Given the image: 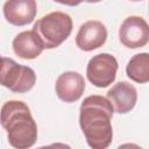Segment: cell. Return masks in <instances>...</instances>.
Instances as JSON below:
<instances>
[{
    "label": "cell",
    "mask_w": 149,
    "mask_h": 149,
    "mask_svg": "<svg viewBox=\"0 0 149 149\" xmlns=\"http://www.w3.org/2000/svg\"><path fill=\"white\" fill-rule=\"evenodd\" d=\"M13 50L16 56L23 59H34L44 50L42 43L33 30L19 33L13 40Z\"/></svg>",
    "instance_id": "8fae6325"
},
{
    "label": "cell",
    "mask_w": 149,
    "mask_h": 149,
    "mask_svg": "<svg viewBox=\"0 0 149 149\" xmlns=\"http://www.w3.org/2000/svg\"><path fill=\"white\" fill-rule=\"evenodd\" d=\"M85 90L84 77L76 71H65L58 76L55 91L57 97L65 102H74L80 99Z\"/></svg>",
    "instance_id": "ba28073f"
},
{
    "label": "cell",
    "mask_w": 149,
    "mask_h": 149,
    "mask_svg": "<svg viewBox=\"0 0 149 149\" xmlns=\"http://www.w3.org/2000/svg\"><path fill=\"white\" fill-rule=\"evenodd\" d=\"M126 73L129 79L139 84H146L149 81V55L141 52L134 55L127 66Z\"/></svg>",
    "instance_id": "7c38bea8"
},
{
    "label": "cell",
    "mask_w": 149,
    "mask_h": 149,
    "mask_svg": "<svg viewBox=\"0 0 149 149\" xmlns=\"http://www.w3.org/2000/svg\"><path fill=\"white\" fill-rule=\"evenodd\" d=\"M35 83L36 73L31 68L21 65L13 58L0 57V85L14 93H26Z\"/></svg>",
    "instance_id": "277c9868"
},
{
    "label": "cell",
    "mask_w": 149,
    "mask_h": 149,
    "mask_svg": "<svg viewBox=\"0 0 149 149\" xmlns=\"http://www.w3.org/2000/svg\"><path fill=\"white\" fill-rule=\"evenodd\" d=\"M107 40V29L105 24L97 20H90L83 23L76 36V44L80 50L92 51L105 44Z\"/></svg>",
    "instance_id": "52a82bcc"
},
{
    "label": "cell",
    "mask_w": 149,
    "mask_h": 149,
    "mask_svg": "<svg viewBox=\"0 0 149 149\" xmlns=\"http://www.w3.org/2000/svg\"><path fill=\"white\" fill-rule=\"evenodd\" d=\"M113 107L102 95L93 94L84 99L79 108V125L87 144L93 149H105L113 140Z\"/></svg>",
    "instance_id": "6da1fadb"
},
{
    "label": "cell",
    "mask_w": 149,
    "mask_h": 149,
    "mask_svg": "<svg viewBox=\"0 0 149 149\" xmlns=\"http://www.w3.org/2000/svg\"><path fill=\"white\" fill-rule=\"evenodd\" d=\"M54 1H56L58 3H62V5H66V6L73 7V6H78L79 3H81L85 0H54Z\"/></svg>",
    "instance_id": "4fadbf2b"
},
{
    "label": "cell",
    "mask_w": 149,
    "mask_h": 149,
    "mask_svg": "<svg viewBox=\"0 0 149 149\" xmlns=\"http://www.w3.org/2000/svg\"><path fill=\"white\" fill-rule=\"evenodd\" d=\"M107 99L109 100L114 112L126 114L135 107L137 101V91L130 83L119 81L108 90Z\"/></svg>",
    "instance_id": "9c48e42d"
},
{
    "label": "cell",
    "mask_w": 149,
    "mask_h": 149,
    "mask_svg": "<svg viewBox=\"0 0 149 149\" xmlns=\"http://www.w3.org/2000/svg\"><path fill=\"white\" fill-rule=\"evenodd\" d=\"M85 1L88 3H95V2H100L101 0H85Z\"/></svg>",
    "instance_id": "5bb4252c"
},
{
    "label": "cell",
    "mask_w": 149,
    "mask_h": 149,
    "mask_svg": "<svg viewBox=\"0 0 149 149\" xmlns=\"http://www.w3.org/2000/svg\"><path fill=\"white\" fill-rule=\"evenodd\" d=\"M72 27V19L69 14L51 12L38 19L31 30L36 34L44 49H54L70 36Z\"/></svg>",
    "instance_id": "3957f363"
},
{
    "label": "cell",
    "mask_w": 149,
    "mask_h": 149,
    "mask_svg": "<svg viewBox=\"0 0 149 149\" xmlns=\"http://www.w3.org/2000/svg\"><path fill=\"white\" fill-rule=\"evenodd\" d=\"M119 38L129 49L144 47L149 41V26L147 21L141 16H128L119 28Z\"/></svg>",
    "instance_id": "8992f818"
},
{
    "label": "cell",
    "mask_w": 149,
    "mask_h": 149,
    "mask_svg": "<svg viewBox=\"0 0 149 149\" xmlns=\"http://www.w3.org/2000/svg\"><path fill=\"white\" fill-rule=\"evenodd\" d=\"M3 16L13 26H26L36 16L35 0H7L3 5Z\"/></svg>",
    "instance_id": "30bf717a"
},
{
    "label": "cell",
    "mask_w": 149,
    "mask_h": 149,
    "mask_svg": "<svg viewBox=\"0 0 149 149\" xmlns=\"http://www.w3.org/2000/svg\"><path fill=\"white\" fill-rule=\"evenodd\" d=\"M0 57H1V56H0Z\"/></svg>",
    "instance_id": "2e32d148"
},
{
    "label": "cell",
    "mask_w": 149,
    "mask_h": 149,
    "mask_svg": "<svg viewBox=\"0 0 149 149\" xmlns=\"http://www.w3.org/2000/svg\"><path fill=\"white\" fill-rule=\"evenodd\" d=\"M0 123L7 130V139L12 147L27 149L37 140V125L28 105L20 100L6 101L0 111Z\"/></svg>",
    "instance_id": "7a4b0ae2"
},
{
    "label": "cell",
    "mask_w": 149,
    "mask_h": 149,
    "mask_svg": "<svg viewBox=\"0 0 149 149\" xmlns=\"http://www.w3.org/2000/svg\"><path fill=\"white\" fill-rule=\"evenodd\" d=\"M118 66V61L113 55L106 52L98 54L87 64V79L97 87H107L115 80Z\"/></svg>",
    "instance_id": "5b68a950"
},
{
    "label": "cell",
    "mask_w": 149,
    "mask_h": 149,
    "mask_svg": "<svg viewBox=\"0 0 149 149\" xmlns=\"http://www.w3.org/2000/svg\"><path fill=\"white\" fill-rule=\"evenodd\" d=\"M130 1H141V0H130Z\"/></svg>",
    "instance_id": "9a60e30c"
}]
</instances>
